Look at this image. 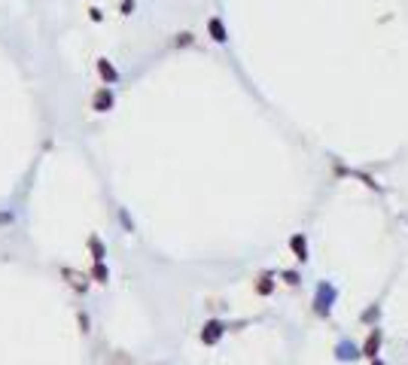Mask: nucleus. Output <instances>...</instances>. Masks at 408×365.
Returning <instances> with one entry per match:
<instances>
[{"instance_id":"nucleus-12","label":"nucleus","mask_w":408,"mask_h":365,"mask_svg":"<svg viewBox=\"0 0 408 365\" xmlns=\"http://www.w3.org/2000/svg\"><path fill=\"white\" fill-rule=\"evenodd\" d=\"M91 280H98V283H107V280H110V271H107L104 262H95V265H91Z\"/></svg>"},{"instance_id":"nucleus-9","label":"nucleus","mask_w":408,"mask_h":365,"mask_svg":"<svg viewBox=\"0 0 408 365\" xmlns=\"http://www.w3.org/2000/svg\"><path fill=\"white\" fill-rule=\"evenodd\" d=\"M61 277H64V280H67V283H70V286H73L76 292H85V289H88V277H82L79 271H70V268H61Z\"/></svg>"},{"instance_id":"nucleus-17","label":"nucleus","mask_w":408,"mask_h":365,"mask_svg":"<svg viewBox=\"0 0 408 365\" xmlns=\"http://www.w3.org/2000/svg\"><path fill=\"white\" fill-rule=\"evenodd\" d=\"M119 219H122V225H125L128 231H134V222H131V216H128L125 210H119Z\"/></svg>"},{"instance_id":"nucleus-19","label":"nucleus","mask_w":408,"mask_h":365,"mask_svg":"<svg viewBox=\"0 0 408 365\" xmlns=\"http://www.w3.org/2000/svg\"><path fill=\"white\" fill-rule=\"evenodd\" d=\"M79 326H82V332H88V317L85 314H79Z\"/></svg>"},{"instance_id":"nucleus-18","label":"nucleus","mask_w":408,"mask_h":365,"mask_svg":"<svg viewBox=\"0 0 408 365\" xmlns=\"http://www.w3.org/2000/svg\"><path fill=\"white\" fill-rule=\"evenodd\" d=\"M134 12V0H122V15H131Z\"/></svg>"},{"instance_id":"nucleus-20","label":"nucleus","mask_w":408,"mask_h":365,"mask_svg":"<svg viewBox=\"0 0 408 365\" xmlns=\"http://www.w3.org/2000/svg\"><path fill=\"white\" fill-rule=\"evenodd\" d=\"M369 365H384V359H378V356H375V359H369Z\"/></svg>"},{"instance_id":"nucleus-4","label":"nucleus","mask_w":408,"mask_h":365,"mask_svg":"<svg viewBox=\"0 0 408 365\" xmlns=\"http://www.w3.org/2000/svg\"><path fill=\"white\" fill-rule=\"evenodd\" d=\"M113 104H116V97H113V88H110V85H101V88L95 91V97H91V107H95L98 113H110Z\"/></svg>"},{"instance_id":"nucleus-16","label":"nucleus","mask_w":408,"mask_h":365,"mask_svg":"<svg viewBox=\"0 0 408 365\" xmlns=\"http://www.w3.org/2000/svg\"><path fill=\"white\" fill-rule=\"evenodd\" d=\"M88 18H91V21H104V12H101L98 6H88Z\"/></svg>"},{"instance_id":"nucleus-5","label":"nucleus","mask_w":408,"mask_h":365,"mask_svg":"<svg viewBox=\"0 0 408 365\" xmlns=\"http://www.w3.org/2000/svg\"><path fill=\"white\" fill-rule=\"evenodd\" d=\"M290 250H293V256H296L302 265L308 262V238H305L302 231H296V235L290 238Z\"/></svg>"},{"instance_id":"nucleus-13","label":"nucleus","mask_w":408,"mask_h":365,"mask_svg":"<svg viewBox=\"0 0 408 365\" xmlns=\"http://www.w3.org/2000/svg\"><path fill=\"white\" fill-rule=\"evenodd\" d=\"M192 43H195V37H192L189 30H183V34H177V37L171 40V46H174V49H186V46H192Z\"/></svg>"},{"instance_id":"nucleus-3","label":"nucleus","mask_w":408,"mask_h":365,"mask_svg":"<svg viewBox=\"0 0 408 365\" xmlns=\"http://www.w3.org/2000/svg\"><path fill=\"white\" fill-rule=\"evenodd\" d=\"M381 341H384V332H381L378 326H372V329H369V335H366V341H363V347H360V356L375 359V356L381 353Z\"/></svg>"},{"instance_id":"nucleus-7","label":"nucleus","mask_w":408,"mask_h":365,"mask_svg":"<svg viewBox=\"0 0 408 365\" xmlns=\"http://www.w3.org/2000/svg\"><path fill=\"white\" fill-rule=\"evenodd\" d=\"M207 34H210V40H213V43H219V46L229 40V30H226V24H223V18H219V15H213V18L207 21Z\"/></svg>"},{"instance_id":"nucleus-1","label":"nucleus","mask_w":408,"mask_h":365,"mask_svg":"<svg viewBox=\"0 0 408 365\" xmlns=\"http://www.w3.org/2000/svg\"><path fill=\"white\" fill-rule=\"evenodd\" d=\"M335 298H338V289H335V283L323 280V283L317 286V292H314V314L326 320V317L332 314V305H335Z\"/></svg>"},{"instance_id":"nucleus-6","label":"nucleus","mask_w":408,"mask_h":365,"mask_svg":"<svg viewBox=\"0 0 408 365\" xmlns=\"http://www.w3.org/2000/svg\"><path fill=\"white\" fill-rule=\"evenodd\" d=\"M335 359H338V362H354V359H360V347H357L354 341H338Z\"/></svg>"},{"instance_id":"nucleus-11","label":"nucleus","mask_w":408,"mask_h":365,"mask_svg":"<svg viewBox=\"0 0 408 365\" xmlns=\"http://www.w3.org/2000/svg\"><path fill=\"white\" fill-rule=\"evenodd\" d=\"M88 253H91V259H95V262H104L107 247H104V241H101L98 235H91V238H88Z\"/></svg>"},{"instance_id":"nucleus-10","label":"nucleus","mask_w":408,"mask_h":365,"mask_svg":"<svg viewBox=\"0 0 408 365\" xmlns=\"http://www.w3.org/2000/svg\"><path fill=\"white\" fill-rule=\"evenodd\" d=\"M98 73H101V79L107 82V85H113V82H119V70L107 61V58H98Z\"/></svg>"},{"instance_id":"nucleus-21","label":"nucleus","mask_w":408,"mask_h":365,"mask_svg":"<svg viewBox=\"0 0 408 365\" xmlns=\"http://www.w3.org/2000/svg\"><path fill=\"white\" fill-rule=\"evenodd\" d=\"M0 222H9V213H0Z\"/></svg>"},{"instance_id":"nucleus-2","label":"nucleus","mask_w":408,"mask_h":365,"mask_svg":"<svg viewBox=\"0 0 408 365\" xmlns=\"http://www.w3.org/2000/svg\"><path fill=\"white\" fill-rule=\"evenodd\" d=\"M226 335V323L223 320H207L204 326H201V344L204 347H213V344H219V338Z\"/></svg>"},{"instance_id":"nucleus-8","label":"nucleus","mask_w":408,"mask_h":365,"mask_svg":"<svg viewBox=\"0 0 408 365\" xmlns=\"http://www.w3.org/2000/svg\"><path fill=\"white\" fill-rule=\"evenodd\" d=\"M274 286H277V280H274V274H271V271H262L253 289H256V295H262V298H268V295L274 292Z\"/></svg>"},{"instance_id":"nucleus-14","label":"nucleus","mask_w":408,"mask_h":365,"mask_svg":"<svg viewBox=\"0 0 408 365\" xmlns=\"http://www.w3.org/2000/svg\"><path fill=\"white\" fill-rule=\"evenodd\" d=\"M378 314H381V308H378V305H372V308L363 314V323H372V320H378Z\"/></svg>"},{"instance_id":"nucleus-15","label":"nucleus","mask_w":408,"mask_h":365,"mask_svg":"<svg viewBox=\"0 0 408 365\" xmlns=\"http://www.w3.org/2000/svg\"><path fill=\"white\" fill-rule=\"evenodd\" d=\"M280 277H284V280H287L290 286H296V283H299V271H284Z\"/></svg>"}]
</instances>
